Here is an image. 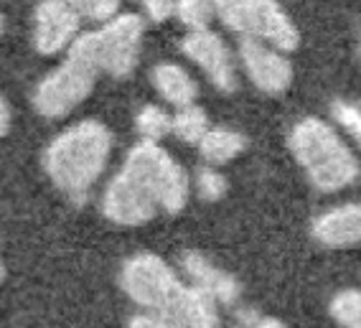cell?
I'll list each match as a JSON object with an SVG mask.
<instances>
[{
	"instance_id": "18",
	"label": "cell",
	"mask_w": 361,
	"mask_h": 328,
	"mask_svg": "<svg viewBox=\"0 0 361 328\" xmlns=\"http://www.w3.org/2000/svg\"><path fill=\"white\" fill-rule=\"evenodd\" d=\"M171 123H173V117H168L166 109H161L158 104L142 107L135 117V128L140 138L150 142H158L161 138H166L171 133Z\"/></svg>"
},
{
	"instance_id": "22",
	"label": "cell",
	"mask_w": 361,
	"mask_h": 328,
	"mask_svg": "<svg viewBox=\"0 0 361 328\" xmlns=\"http://www.w3.org/2000/svg\"><path fill=\"white\" fill-rule=\"evenodd\" d=\"M196 191L204 201H219L226 193V178L214 168H204L196 178Z\"/></svg>"
},
{
	"instance_id": "6",
	"label": "cell",
	"mask_w": 361,
	"mask_h": 328,
	"mask_svg": "<svg viewBox=\"0 0 361 328\" xmlns=\"http://www.w3.org/2000/svg\"><path fill=\"white\" fill-rule=\"evenodd\" d=\"M120 285L130 300H135L142 310L168 308L183 288L173 267L150 252L135 255L125 262L123 272H120Z\"/></svg>"
},
{
	"instance_id": "15",
	"label": "cell",
	"mask_w": 361,
	"mask_h": 328,
	"mask_svg": "<svg viewBox=\"0 0 361 328\" xmlns=\"http://www.w3.org/2000/svg\"><path fill=\"white\" fill-rule=\"evenodd\" d=\"M153 84L158 95L166 99V102L176 104V107H186V104H194L196 95H199V87L191 79L186 69H180L178 64H158L153 69Z\"/></svg>"
},
{
	"instance_id": "10",
	"label": "cell",
	"mask_w": 361,
	"mask_h": 328,
	"mask_svg": "<svg viewBox=\"0 0 361 328\" xmlns=\"http://www.w3.org/2000/svg\"><path fill=\"white\" fill-rule=\"evenodd\" d=\"M239 56H242L247 77L264 95H283L290 87L293 66L275 46L262 44L257 39H245L242 49H239Z\"/></svg>"
},
{
	"instance_id": "29",
	"label": "cell",
	"mask_w": 361,
	"mask_h": 328,
	"mask_svg": "<svg viewBox=\"0 0 361 328\" xmlns=\"http://www.w3.org/2000/svg\"><path fill=\"white\" fill-rule=\"evenodd\" d=\"M3 277H6V267H3V262H0V283H3Z\"/></svg>"
},
{
	"instance_id": "1",
	"label": "cell",
	"mask_w": 361,
	"mask_h": 328,
	"mask_svg": "<svg viewBox=\"0 0 361 328\" xmlns=\"http://www.w3.org/2000/svg\"><path fill=\"white\" fill-rule=\"evenodd\" d=\"M112 153V135L97 120L71 125L46 148L44 166L49 178L69 199L84 201L104 174Z\"/></svg>"
},
{
	"instance_id": "20",
	"label": "cell",
	"mask_w": 361,
	"mask_h": 328,
	"mask_svg": "<svg viewBox=\"0 0 361 328\" xmlns=\"http://www.w3.org/2000/svg\"><path fill=\"white\" fill-rule=\"evenodd\" d=\"M176 16L191 31H201V28H209V20L214 16V6L209 0H178L176 3Z\"/></svg>"
},
{
	"instance_id": "12",
	"label": "cell",
	"mask_w": 361,
	"mask_h": 328,
	"mask_svg": "<svg viewBox=\"0 0 361 328\" xmlns=\"http://www.w3.org/2000/svg\"><path fill=\"white\" fill-rule=\"evenodd\" d=\"M171 328H221L216 300L196 285H183L168 308L161 310Z\"/></svg>"
},
{
	"instance_id": "26",
	"label": "cell",
	"mask_w": 361,
	"mask_h": 328,
	"mask_svg": "<svg viewBox=\"0 0 361 328\" xmlns=\"http://www.w3.org/2000/svg\"><path fill=\"white\" fill-rule=\"evenodd\" d=\"M11 107H8V102H6V97L0 95V138L3 135H8V130H11Z\"/></svg>"
},
{
	"instance_id": "30",
	"label": "cell",
	"mask_w": 361,
	"mask_h": 328,
	"mask_svg": "<svg viewBox=\"0 0 361 328\" xmlns=\"http://www.w3.org/2000/svg\"><path fill=\"white\" fill-rule=\"evenodd\" d=\"M0 31H3V18H0Z\"/></svg>"
},
{
	"instance_id": "21",
	"label": "cell",
	"mask_w": 361,
	"mask_h": 328,
	"mask_svg": "<svg viewBox=\"0 0 361 328\" xmlns=\"http://www.w3.org/2000/svg\"><path fill=\"white\" fill-rule=\"evenodd\" d=\"M66 3L79 16H84V18L90 20H99V23L115 18L117 11H120V0H66Z\"/></svg>"
},
{
	"instance_id": "16",
	"label": "cell",
	"mask_w": 361,
	"mask_h": 328,
	"mask_svg": "<svg viewBox=\"0 0 361 328\" xmlns=\"http://www.w3.org/2000/svg\"><path fill=\"white\" fill-rule=\"evenodd\" d=\"M199 150L204 155V161L212 166H224V163L234 161L242 150H245V138L226 128H209L207 135L199 140Z\"/></svg>"
},
{
	"instance_id": "5",
	"label": "cell",
	"mask_w": 361,
	"mask_h": 328,
	"mask_svg": "<svg viewBox=\"0 0 361 328\" xmlns=\"http://www.w3.org/2000/svg\"><path fill=\"white\" fill-rule=\"evenodd\" d=\"M219 16L232 31L247 39L267 41L278 51H293L300 44L295 23L275 0H232Z\"/></svg>"
},
{
	"instance_id": "7",
	"label": "cell",
	"mask_w": 361,
	"mask_h": 328,
	"mask_svg": "<svg viewBox=\"0 0 361 328\" xmlns=\"http://www.w3.org/2000/svg\"><path fill=\"white\" fill-rule=\"evenodd\" d=\"M99 71L77 56H66V61L51 74H46L44 82L36 87L33 107L44 117H64L71 109L82 104L90 92L94 90V79Z\"/></svg>"
},
{
	"instance_id": "14",
	"label": "cell",
	"mask_w": 361,
	"mask_h": 328,
	"mask_svg": "<svg viewBox=\"0 0 361 328\" xmlns=\"http://www.w3.org/2000/svg\"><path fill=\"white\" fill-rule=\"evenodd\" d=\"M180 265H183L186 275L191 277V283L204 290V293H209L216 303H224V305L237 303L242 288H239V283L229 272L219 270V267L209 262L207 257H201L199 252H186Z\"/></svg>"
},
{
	"instance_id": "27",
	"label": "cell",
	"mask_w": 361,
	"mask_h": 328,
	"mask_svg": "<svg viewBox=\"0 0 361 328\" xmlns=\"http://www.w3.org/2000/svg\"><path fill=\"white\" fill-rule=\"evenodd\" d=\"M250 328H285L278 318H255L252 323H247Z\"/></svg>"
},
{
	"instance_id": "28",
	"label": "cell",
	"mask_w": 361,
	"mask_h": 328,
	"mask_svg": "<svg viewBox=\"0 0 361 328\" xmlns=\"http://www.w3.org/2000/svg\"><path fill=\"white\" fill-rule=\"evenodd\" d=\"M209 3H212V6L216 8V11H224V8L229 6V3H232V0H209Z\"/></svg>"
},
{
	"instance_id": "23",
	"label": "cell",
	"mask_w": 361,
	"mask_h": 328,
	"mask_svg": "<svg viewBox=\"0 0 361 328\" xmlns=\"http://www.w3.org/2000/svg\"><path fill=\"white\" fill-rule=\"evenodd\" d=\"M334 117L336 123L343 125V130L361 145V109L348 102H334Z\"/></svg>"
},
{
	"instance_id": "2",
	"label": "cell",
	"mask_w": 361,
	"mask_h": 328,
	"mask_svg": "<svg viewBox=\"0 0 361 328\" xmlns=\"http://www.w3.org/2000/svg\"><path fill=\"white\" fill-rule=\"evenodd\" d=\"M290 150L318 191L336 193L359 178L361 168L341 135L318 117H305L293 128Z\"/></svg>"
},
{
	"instance_id": "24",
	"label": "cell",
	"mask_w": 361,
	"mask_h": 328,
	"mask_svg": "<svg viewBox=\"0 0 361 328\" xmlns=\"http://www.w3.org/2000/svg\"><path fill=\"white\" fill-rule=\"evenodd\" d=\"M130 328H171L161 310H142L130 318Z\"/></svg>"
},
{
	"instance_id": "13",
	"label": "cell",
	"mask_w": 361,
	"mask_h": 328,
	"mask_svg": "<svg viewBox=\"0 0 361 328\" xmlns=\"http://www.w3.org/2000/svg\"><path fill=\"white\" fill-rule=\"evenodd\" d=\"M313 237L326 247L361 245V204L336 206L313 221Z\"/></svg>"
},
{
	"instance_id": "4",
	"label": "cell",
	"mask_w": 361,
	"mask_h": 328,
	"mask_svg": "<svg viewBox=\"0 0 361 328\" xmlns=\"http://www.w3.org/2000/svg\"><path fill=\"white\" fill-rule=\"evenodd\" d=\"M123 171L140 181L166 214H178L186 209L191 191L188 174L158 142L142 140L140 145H135L125 158Z\"/></svg>"
},
{
	"instance_id": "11",
	"label": "cell",
	"mask_w": 361,
	"mask_h": 328,
	"mask_svg": "<svg viewBox=\"0 0 361 328\" xmlns=\"http://www.w3.org/2000/svg\"><path fill=\"white\" fill-rule=\"evenodd\" d=\"M79 18L82 16L66 3V0H44L33 16V44L41 54L51 56L74 44L79 33Z\"/></svg>"
},
{
	"instance_id": "19",
	"label": "cell",
	"mask_w": 361,
	"mask_h": 328,
	"mask_svg": "<svg viewBox=\"0 0 361 328\" xmlns=\"http://www.w3.org/2000/svg\"><path fill=\"white\" fill-rule=\"evenodd\" d=\"M331 315L343 328H361V293L359 290H341L331 300Z\"/></svg>"
},
{
	"instance_id": "8",
	"label": "cell",
	"mask_w": 361,
	"mask_h": 328,
	"mask_svg": "<svg viewBox=\"0 0 361 328\" xmlns=\"http://www.w3.org/2000/svg\"><path fill=\"white\" fill-rule=\"evenodd\" d=\"M104 217L123 226H140L148 224L155 214L161 212L153 193L142 186L140 181L133 178L128 171H120L104 188L102 196Z\"/></svg>"
},
{
	"instance_id": "25",
	"label": "cell",
	"mask_w": 361,
	"mask_h": 328,
	"mask_svg": "<svg viewBox=\"0 0 361 328\" xmlns=\"http://www.w3.org/2000/svg\"><path fill=\"white\" fill-rule=\"evenodd\" d=\"M176 3L178 0H145V13L161 23V20L171 18L176 13Z\"/></svg>"
},
{
	"instance_id": "3",
	"label": "cell",
	"mask_w": 361,
	"mask_h": 328,
	"mask_svg": "<svg viewBox=\"0 0 361 328\" xmlns=\"http://www.w3.org/2000/svg\"><path fill=\"white\" fill-rule=\"evenodd\" d=\"M142 20L133 13L115 16L104 20V26L74 39L71 56L82 59L97 71H107L112 77H128L140 59Z\"/></svg>"
},
{
	"instance_id": "9",
	"label": "cell",
	"mask_w": 361,
	"mask_h": 328,
	"mask_svg": "<svg viewBox=\"0 0 361 328\" xmlns=\"http://www.w3.org/2000/svg\"><path fill=\"white\" fill-rule=\"evenodd\" d=\"M183 54L204 69V74L212 79V84L219 92L237 90V69H234L232 54L214 31L209 28L191 31L183 39Z\"/></svg>"
},
{
	"instance_id": "17",
	"label": "cell",
	"mask_w": 361,
	"mask_h": 328,
	"mask_svg": "<svg viewBox=\"0 0 361 328\" xmlns=\"http://www.w3.org/2000/svg\"><path fill=\"white\" fill-rule=\"evenodd\" d=\"M209 130V120H207V112L196 104H186V107H178V112L173 115V123H171V133L180 138L183 142H196L204 135H207Z\"/></svg>"
}]
</instances>
